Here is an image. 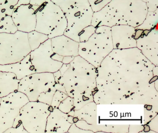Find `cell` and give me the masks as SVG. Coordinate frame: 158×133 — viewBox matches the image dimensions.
I'll use <instances>...</instances> for the list:
<instances>
[{"label":"cell","mask_w":158,"mask_h":133,"mask_svg":"<svg viewBox=\"0 0 158 133\" xmlns=\"http://www.w3.org/2000/svg\"><path fill=\"white\" fill-rule=\"evenodd\" d=\"M148 11L153 12L158 8V0H146Z\"/></svg>","instance_id":"obj_27"},{"label":"cell","mask_w":158,"mask_h":133,"mask_svg":"<svg viewBox=\"0 0 158 133\" xmlns=\"http://www.w3.org/2000/svg\"><path fill=\"white\" fill-rule=\"evenodd\" d=\"M53 108L37 101H29L20 110L19 116L29 133H45L47 118Z\"/></svg>","instance_id":"obj_4"},{"label":"cell","mask_w":158,"mask_h":133,"mask_svg":"<svg viewBox=\"0 0 158 133\" xmlns=\"http://www.w3.org/2000/svg\"><path fill=\"white\" fill-rule=\"evenodd\" d=\"M93 12H97L103 8L112 0H87Z\"/></svg>","instance_id":"obj_26"},{"label":"cell","mask_w":158,"mask_h":133,"mask_svg":"<svg viewBox=\"0 0 158 133\" xmlns=\"http://www.w3.org/2000/svg\"><path fill=\"white\" fill-rule=\"evenodd\" d=\"M28 98L19 91L1 98L0 105V133L12 127L21 108L29 102Z\"/></svg>","instance_id":"obj_9"},{"label":"cell","mask_w":158,"mask_h":133,"mask_svg":"<svg viewBox=\"0 0 158 133\" xmlns=\"http://www.w3.org/2000/svg\"><path fill=\"white\" fill-rule=\"evenodd\" d=\"M27 38L30 49L33 51L37 49L49 38L48 35L34 30L27 33Z\"/></svg>","instance_id":"obj_17"},{"label":"cell","mask_w":158,"mask_h":133,"mask_svg":"<svg viewBox=\"0 0 158 133\" xmlns=\"http://www.w3.org/2000/svg\"><path fill=\"white\" fill-rule=\"evenodd\" d=\"M55 91L56 89L53 87L46 92H42L38 98L37 101L50 105Z\"/></svg>","instance_id":"obj_23"},{"label":"cell","mask_w":158,"mask_h":133,"mask_svg":"<svg viewBox=\"0 0 158 133\" xmlns=\"http://www.w3.org/2000/svg\"><path fill=\"white\" fill-rule=\"evenodd\" d=\"M29 54L36 73H53L58 71L63 64V56L52 50L51 39L47 40L37 49L31 51Z\"/></svg>","instance_id":"obj_7"},{"label":"cell","mask_w":158,"mask_h":133,"mask_svg":"<svg viewBox=\"0 0 158 133\" xmlns=\"http://www.w3.org/2000/svg\"><path fill=\"white\" fill-rule=\"evenodd\" d=\"M148 12L146 2L141 0H130V15L128 26L135 28L141 25Z\"/></svg>","instance_id":"obj_15"},{"label":"cell","mask_w":158,"mask_h":133,"mask_svg":"<svg viewBox=\"0 0 158 133\" xmlns=\"http://www.w3.org/2000/svg\"><path fill=\"white\" fill-rule=\"evenodd\" d=\"M141 1H143V2H146V0H141Z\"/></svg>","instance_id":"obj_31"},{"label":"cell","mask_w":158,"mask_h":133,"mask_svg":"<svg viewBox=\"0 0 158 133\" xmlns=\"http://www.w3.org/2000/svg\"><path fill=\"white\" fill-rule=\"evenodd\" d=\"M111 27L96 28L95 33L85 42H79L78 53L85 56H106L113 50Z\"/></svg>","instance_id":"obj_6"},{"label":"cell","mask_w":158,"mask_h":133,"mask_svg":"<svg viewBox=\"0 0 158 133\" xmlns=\"http://www.w3.org/2000/svg\"><path fill=\"white\" fill-rule=\"evenodd\" d=\"M19 81L13 73L0 71V98L18 91Z\"/></svg>","instance_id":"obj_16"},{"label":"cell","mask_w":158,"mask_h":133,"mask_svg":"<svg viewBox=\"0 0 158 133\" xmlns=\"http://www.w3.org/2000/svg\"><path fill=\"white\" fill-rule=\"evenodd\" d=\"M53 73H35L20 79L18 91L23 93L29 101H37L39 95L54 87Z\"/></svg>","instance_id":"obj_8"},{"label":"cell","mask_w":158,"mask_h":133,"mask_svg":"<svg viewBox=\"0 0 158 133\" xmlns=\"http://www.w3.org/2000/svg\"><path fill=\"white\" fill-rule=\"evenodd\" d=\"M31 51L27 33H0V65L19 62Z\"/></svg>","instance_id":"obj_2"},{"label":"cell","mask_w":158,"mask_h":133,"mask_svg":"<svg viewBox=\"0 0 158 133\" xmlns=\"http://www.w3.org/2000/svg\"><path fill=\"white\" fill-rule=\"evenodd\" d=\"M35 30L47 35L49 39L64 35L67 20L60 6L50 0L39 6L36 11Z\"/></svg>","instance_id":"obj_1"},{"label":"cell","mask_w":158,"mask_h":133,"mask_svg":"<svg viewBox=\"0 0 158 133\" xmlns=\"http://www.w3.org/2000/svg\"><path fill=\"white\" fill-rule=\"evenodd\" d=\"M66 97L67 96L65 95L64 92L56 90L53 94L50 106L53 109L58 108L60 103L64 99H66Z\"/></svg>","instance_id":"obj_25"},{"label":"cell","mask_w":158,"mask_h":133,"mask_svg":"<svg viewBox=\"0 0 158 133\" xmlns=\"http://www.w3.org/2000/svg\"><path fill=\"white\" fill-rule=\"evenodd\" d=\"M18 0H0V20L7 15H11Z\"/></svg>","instance_id":"obj_19"},{"label":"cell","mask_w":158,"mask_h":133,"mask_svg":"<svg viewBox=\"0 0 158 133\" xmlns=\"http://www.w3.org/2000/svg\"><path fill=\"white\" fill-rule=\"evenodd\" d=\"M30 0H18L17 4L15 6V8L21 5H26L29 4Z\"/></svg>","instance_id":"obj_29"},{"label":"cell","mask_w":158,"mask_h":133,"mask_svg":"<svg viewBox=\"0 0 158 133\" xmlns=\"http://www.w3.org/2000/svg\"><path fill=\"white\" fill-rule=\"evenodd\" d=\"M39 6L29 4L14 8L11 16L18 31L28 33L35 30Z\"/></svg>","instance_id":"obj_10"},{"label":"cell","mask_w":158,"mask_h":133,"mask_svg":"<svg viewBox=\"0 0 158 133\" xmlns=\"http://www.w3.org/2000/svg\"><path fill=\"white\" fill-rule=\"evenodd\" d=\"M17 31L11 16H6L0 20V33H15Z\"/></svg>","instance_id":"obj_20"},{"label":"cell","mask_w":158,"mask_h":133,"mask_svg":"<svg viewBox=\"0 0 158 133\" xmlns=\"http://www.w3.org/2000/svg\"><path fill=\"white\" fill-rule=\"evenodd\" d=\"M96 30V28L91 25L84 28L79 34V42L87 41L95 33Z\"/></svg>","instance_id":"obj_24"},{"label":"cell","mask_w":158,"mask_h":133,"mask_svg":"<svg viewBox=\"0 0 158 133\" xmlns=\"http://www.w3.org/2000/svg\"><path fill=\"white\" fill-rule=\"evenodd\" d=\"M50 1L60 6V8L64 13L72 6L85 0H50Z\"/></svg>","instance_id":"obj_21"},{"label":"cell","mask_w":158,"mask_h":133,"mask_svg":"<svg viewBox=\"0 0 158 133\" xmlns=\"http://www.w3.org/2000/svg\"><path fill=\"white\" fill-rule=\"evenodd\" d=\"M1 98H0V105H1Z\"/></svg>","instance_id":"obj_30"},{"label":"cell","mask_w":158,"mask_h":133,"mask_svg":"<svg viewBox=\"0 0 158 133\" xmlns=\"http://www.w3.org/2000/svg\"><path fill=\"white\" fill-rule=\"evenodd\" d=\"M5 133H27V132L24 127L22 121L18 115L15 120L12 127L6 130L4 132Z\"/></svg>","instance_id":"obj_22"},{"label":"cell","mask_w":158,"mask_h":133,"mask_svg":"<svg viewBox=\"0 0 158 133\" xmlns=\"http://www.w3.org/2000/svg\"><path fill=\"white\" fill-rule=\"evenodd\" d=\"M135 29L127 25H119L111 27L112 40L114 49H125L136 47L135 38Z\"/></svg>","instance_id":"obj_11"},{"label":"cell","mask_w":158,"mask_h":133,"mask_svg":"<svg viewBox=\"0 0 158 133\" xmlns=\"http://www.w3.org/2000/svg\"><path fill=\"white\" fill-rule=\"evenodd\" d=\"M158 22V8L153 12L148 11L143 23L135 29L142 30H151L157 26Z\"/></svg>","instance_id":"obj_18"},{"label":"cell","mask_w":158,"mask_h":133,"mask_svg":"<svg viewBox=\"0 0 158 133\" xmlns=\"http://www.w3.org/2000/svg\"><path fill=\"white\" fill-rule=\"evenodd\" d=\"M46 1V0H30L29 4L32 5L40 6L41 5L43 4Z\"/></svg>","instance_id":"obj_28"},{"label":"cell","mask_w":158,"mask_h":133,"mask_svg":"<svg viewBox=\"0 0 158 133\" xmlns=\"http://www.w3.org/2000/svg\"><path fill=\"white\" fill-rule=\"evenodd\" d=\"M93 10L87 0L76 4L64 13L67 20V27L64 35L79 42L80 32L91 25Z\"/></svg>","instance_id":"obj_5"},{"label":"cell","mask_w":158,"mask_h":133,"mask_svg":"<svg viewBox=\"0 0 158 133\" xmlns=\"http://www.w3.org/2000/svg\"><path fill=\"white\" fill-rule=\"evenodd\" d=\"M130 15V0H112L99 11L93 13L91 26L97 28L128 25Z\"/></svg>","instance_id":"obj_3"},{"label":"cell","mask_w":158,"mask_h":133,"mask_svg":"<svg viewBox=\"0 0 158 133\" xmlns=\"http://www.w3.org/2000/svg\"><path fill=\"white\" fill-rule=\"evenodd\" d=\"M51 41L52 50L59 55L64 57L78 54L79 42L65 35L52 38Z\"/></svg>","instance_id":"obj_12"},{"label":"cell","mask_w":158,"mask_h":133,"mask_svg":"<svg viewBox=\"0 0 158 133\" xmlns=\"http://www.w3.org/2000/svg\"><path fill=\"white\" fill-rule=\"evenodd\" d=\"M0 71L13 73L19 80L36 73L29 54L19 62L9 64L0 65Z\"/></svg>","instance_id":"obj_13"},{"label":"cell","mask_w":158,"mask_h":133,"mask_svg":"<svg viewBox=\"0 0 158 133\" xmlns=\"http://www.w3.org/2000/svg\"><path fill=\"white\" fill-rule=\"evenodd\" d=\"M67 115L58 108L53 109L47 118L45 133L66 132L69 127Z\"/></svg>","instance_id":"obj_14"}]
</instances>
